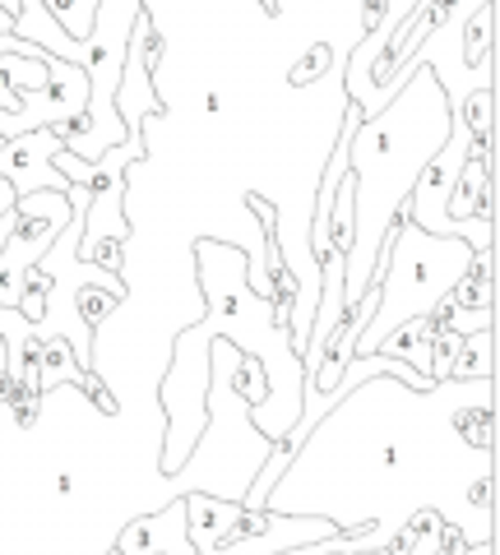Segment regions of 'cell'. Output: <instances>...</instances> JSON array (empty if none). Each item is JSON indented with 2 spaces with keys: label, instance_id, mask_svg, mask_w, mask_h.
<instances>
[{
  "label": "cell",
  "instance_id": "10",
  "mask_svg": "<svg viewBox=\"0 0 500 555\" xmlns=\"http://www.w3.org/2000/svg\"><path fill=\"white\" fill-rule=\"evenodd\" d=\"M14 199H20V195H14V185H10L5 177H0V214H10Z\"/></svg>",
  "mask_w": 500,
  "mask_h": 555
},
{
  "label": "cell",
  "instance_id": "8",
  "mask_svg": "<svg viewBox=\"0 0 500 555\" xmlns=\"http://www.w3.org/2000/svg\"><path fill=\"white\" fill-rule=\"evenodd\" d=\"M120 306V297H116V292H107V287H79V297H75V315H79V324L84 328H98L102 320H107L112 315V310Z\"/></svg>",
  "mask_w": 500,
  "mask_h": 555
},
{
  "label": "cell",
  "instance_id": "9",
  "mask_svg": "<svg viewBox=\"0 0 500 555\" xmlns=\"http://www.w3.org/2000/svg\"><path fill=\"white\" fill-rule=\"evenodd\" d=\"M79 389L89 393V403H93L98 412H116V403H112V389L102 385V375H98V371H89V375H84V385H79Z\"/></svg>",
  "mask_w": 500,
  "mask_h": 555
},
{
  "label": "cell",
  "instance_id": "5",
  "mask_svg": "<svg viewBox=\"0 0 500 555\" xmlns=\"http://www.w3.org/2000/svg\"><path fill=\"white\" fill-rule=\"evenodd\" d=\"M496 338H491V324L477 328V334L463 338L454 366H450V379L454 385H473V379H491V366H496Z\"/></svg>",
  "mask_w": 500,
  "mask_h": 555
},
{
  "label": "cell",
  "instance_id": "2",
  "mask_svg": "<svg viewBox=\"0 0 500 555\" xmlns=\"http://www.w3.org/2000/svg\"><path fill=\"white\" fill-rule=\"evenodd\" d=\"M14 38H33L42 51H51V56H61V61H75L79 65V42L56 24V14H51L42 0H20V14H14Z\"/></svg>",
  "mask_w": 500,
  "mask_h": 555
},
{
  "label": "cell",
  "instance_id": "3",
  "mask_svg": "<svg viewBox=\"0 0 500 555\" xmlns=\"http://www.w3.org/2000/svg\"><path fill=\"white\" fill-rule=\"evenodd\" d=\"M440 528H445V518L431 514V509H422V514L403 518V528L389 532L385 546H389L394 555H436V551H440Z\"/></svg>",
  "mask_w": 500,
  "mask_h": 555
},
{
  "label": "cell",
  "instance_id": "13",
  "mask_svg": "<svg viewBox=\"0 0 500 555\" xmlns=\"http://www.w3.org/2000/svg\"><path fill=\"white\" fill-rule=\"evenodd\" d=\"M0 144H5V134H0Z\"/></svg>",
  "mask_w": 500,
  "mask_h": 555
},
{
  "label": "cell",
  "instance_id": "11",
  "mask_svg": "<svg viewBox=\"0 0 500 555\" xmlns=\"http://www.w3.org/2000/svg\"><path fill=\"white\" fill-rule=\"evenodd\" d=\"M0 408H5V338H0Z\"/></svg>",
  "mask_w": 500,
  "mask_h": 555
},
{
  "label": "cell",
  "instance_id": "12",
  "mask_svg": "<svg viewBox=\"0 0 500 555\" xmlns=\"http://www.w3.org/2000/svg\"><path fill=\"white\" fill-rule=\"evenodd\" d=\"M102 555H120V551H102Z\"/></svg>",
  "mask_w": 500,
  "mask_h": 555
},
{
  "label": "cell",
  "instance_id": "4",
  "mask_svg": "<svg viewBox=\"0 0 500 555\" xmlns=\"http://www.w3.org/2000/svg\"><path fill=\"white\" fill-rule=\"evenodd\" d=\"M84 371L79 366V357H75V347H70V338L65 334H42V393H51L56 385H84Z\"/></svg>",
  "mask_w": 500,
  "mask_h": 555
},
{
  "label": "cell",
  "instance_id": "7",
  "mask_svg": "<svg viewBox=\"0 0 500 555\" xmlns=\"http://www.w3.org/2000/svg\"><path fill=\"white\" fill-rule=\"evenodd\" d=\"M42 5L56 14V24L70 33L75 42L89 38V28H93V14H98V0H42Z\"/></svg>",
  "mask_w": 500,
  "mask_h": 555
},
{
  "label": "cell",
  "instance_id": "6",
  "mask_svg": "<svg viewBox=\"0 0 500 555\" xmlns=\"http://www.w3.org/2000/svg\"><path fill=\"white\" fill-rule=\"evenodd\" d=\"M491 20H496V5L491 0H482L477 5V20H473V10H469V20H463V61L469 65H487L491 61Z\"/></svg>",
  "mask_w": 500,
  "mask_h": 555
},
{
  "label": "cell",
  "instance_id": "1",
  "mask_svg": "<svg viewBox=\"0 0 500 555\" xmlns=\"http://www.w3.org/2000/svg\"><path fill=\"white\" fill-rule=\"evenodd\" d=\"M330 532H338V524H330V518H279L269 532L241 537V542H228V546H214L209 555H279L287 546L320 542V537H330Z\"/></svg>",
  "mask_w": 500,
  "mask_h": 555
}]
</instances>
